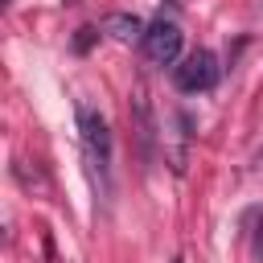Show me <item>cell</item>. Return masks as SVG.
<instances>
[{"label": "cell", "mask_w": 263, "mask_h": 263, "mask_svg": "<svg viewBox=\"0 0 263 263\" xmlns=\"http://www.w3.org/2000/svg\"><path fill=\"white\" fill-rule=\"evenodd\" d=\"M4 4H12V0H4Z\"/></svg>", "instance_id": "9"}, {"label": "cell", "mask_w": 263, "mask_h": 263, "mask_svg": "<svg viewBox=\"0 0 263 263\" xmlns=\"http://www.w3.org/2000/svg\"><path fill=\"white\" fill-rule=\"evenodd\" d=\"M95 37H99V29H95V25H82V29L74 33V49H78V53H86V49L95 45Z\"/></svg>", "instance_id": "6"}, {"label": "cell", "mask_w": 263, "mask_h": 263, "mask_svg": "<svg viewBox=\"0 0 263 263\" xmlns=\"http://www.w3.org/2000/svg\"><path fill=\"white\" fill-rule=\"evenodd\" d=\"M144 53L156 62V66H173L177 58H181V29H177V21H152L148 25V33H144Z\"/></svg>", "instance_id": "3"}, {"label": "cell", "mask_w": 263, "mask_h": 263, "mask_svg": "<svg viewBox=\"0 0 263 263\" xmlns=\"http://www.w3.org/2000/svg\"><path fill=\"white\" fill-rule=\"evenodd\" d=\"M103 33H111L115 41H144L148 25H144L136 12H107V16H103Z\"/></svg>", "instance_id": "4"}, {"label": "cell", "mask_w": 263, "mask_h": 263, "mask_svg": "<svg viewBox=\"0 0 263 263\" xmlns=\"http://www.w3.org/2000/svg\"><path fill=\"white\" fill-rule=\"evenodd\" d=\"M70 4H74V0H70Z\"/></svg>", "instance_id": "10"}, {"label": "cell", "mask_w": 263, "mask_h": 263, "mask_svg": "<svg viewBox=\"0 0 263 263\" xmlns=\"http://www.w3.org/2000/svg\"><path fill=\"white\" fill-rule=\"evenodd\" d=\"M255 255L263 259V222H259V234H255Z\"/></svg>", "instance_id": "7"}, {"label": "cell", "mask_w": 263, "mask_h": 263, "mask_svg": "<svg viewBox=\"0 0 263 263\" xmlns=\"http://www.w3.org/2000/svg\"><path fill=\"white\" fill-rule=\"evenodd\" d=\"M173 82H177V90H185V95L210 90V86L218 82V58H214L210 49H193L181 66H173Z\"/></svg>", "instance_id": "2"}, {"label": "cell", "mask_w": 263, "mask_h": 263, "mask_svg": "<svg viewBox=\"0 0 263 263\" xmlns=\"http://www.w3.org/2000/svg\"><path fill=\"white\" fill-rule=\"evenodd\" d=\"M132 111H136V127H140V144H144V156L152 160V144H156V123H152V111H148L144 95H136Z\"/></svg>", "instance_id": "5"}, {"label": "cell", "mask_w": 263, "mask_h": 263, "mask_svg": "<svg viewBox=\"0 0 263 263\" xmlns=\"http://www.w3.org/2000/svg\"><path fill=\"white\" fill-rule=\"evenodd\" d=\"M173 263H185V259H173Z\"/></svg>", "instance_id": "8"}, {"label": "cell", "mask_w": 263, "mask_h": 263, "mask_svg": "<svg viewBox=\"0 0 263 263\" xmlns=\"http://www.w3.org/2000/svg\"><path fill=\"white\" fill-rule=\"evenodd\" d=\"M78 132H82V148H86L90 168L107 185V173H111V127H107V119L90 107H78Z\"/></svg>", "instance_id": "1"}]
</instances>
